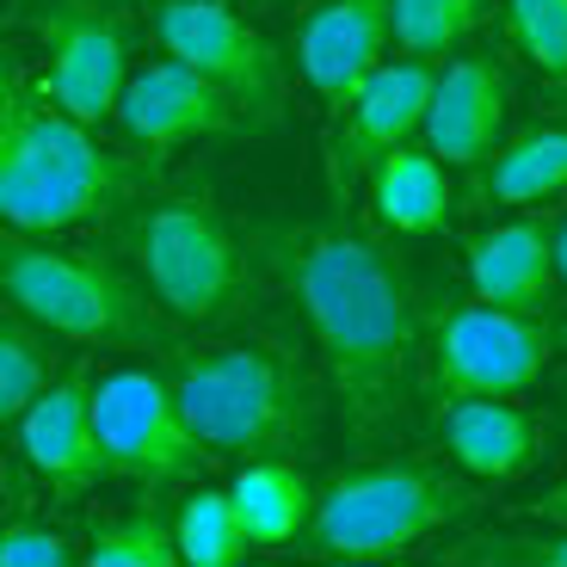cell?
I'll use <instances>...</instances> for the list:
<instances>
[{
	"mask_svg": "<svg viewBox=\"0 0 567 567\" xmlns=\"http://www.w3.org/2000/svg\"><path fill=\"white\" fill-rule=\"evenodd\" d=\"M259 254L297 297L315 346L327 358L333 395L358 444H383L401 432L408 364L420 352V302L389 254L346 228L271 223L259 228Z\"/></svg>",
	"mask_w": 567,
	"mask_h": 567,
	"instance_id": "cell-1",
	"label": "cell"
},
{
	"mask_svg": "<svg viewBox=\"0 0 567 567\" xmlns=\"http://www.w3.org/2000/svg\"><path fill=\"white\" fill-rule=\"evenodd\" d=\"M136 192V167L93 142L81 117H69L43 81L19 69L0 43V223L25 235H56L112 216Z\"/></svg>",
	"mask_w": 567,
	"mask_h": 567,
	"instance_id": "cell-2",
	"label": "cell"
},
{
	"mask_svg": "<svg viewBox=\"0 0 567 567\" xmlns=\"http://www.w3.org/2000/svg\"><path fill=\"white\" fill-rule=\"evenodd\" d=\"M173 401H179L192 439L204 444V456H284L309 444L315 432L309 377L271 340H228L185 358L173 370Z\"/></svg>",
	"mask_w": 567,
	"mask_h": 567,
	"instance_id": "cell-3",
	"label": "cell"
},
{
	"mask_svg": "<svg viewBox=\"0 0 567 567\" xmlns=\"http://www.w3.org/2000/svg\"><path fill=\"white\" fill-rule=\"evenodd\" d=\"M0 297L62 340H148L155 302L100 254L0 235Z\"/></svg>",
	"mask_w": 567,
	"mask_h": 567,
	"instance_id": "cell-4",
	"label": "cell"
},
{
	"mask_svg": "<svg viewBox=\"0 0 567 567\" xmlns=\"http://www.w3.org/2000/svg\"><path fill=\"white\" fill-rule=\"evenodd\" d=\"M468 506V494L456 482H444L425 463H364L346 468L315 494L309 537L333 561H389V555L425 543L432 530H444L456 512Z\"/></svg>",
	"mask_w": 567,
	"mask_h": 567,
	"instance_id": "cell-5",
	"label": "cell"
},
{
	"mask_svg": "<svg viewBox=\"0 0 567 567\" xmlns=\"http://www.w3.org/2000/svg\"><path fill=\"white\" fill-rule=\"evenodd\" d=\"M130 254L148 284L155 309H167L173 321H223L235 315L247 290L241 241L228 235L223 210L210 204V192H179V198L142 204L130 223Z\"/></svg>",
	"mask_w": 567,
	"mask_h": 567,
	"instance_id": "cell-6",
	"label": "cell"
},
{
	"mask_svg": "<svg viewBox=\"0 0 567 567\" xmlns=\"http://www.w3.org/2000/svg\"><path fill=\"white\" fill-rule=\"evenodd\" d=\"M155 38L167 56H179L210 86H223L228 105L247 112L254 124L284 117V56L228 0H161Z\"/></svg>",
	"mask_w": 567,
	"mask_h": 567,
	"instance_id": "cell-7",
	"label": "cell"
},
{
	"mask_svg": "<svg viewBox=\"0 0 567 567\" xmlns=\"http://www.w3.org/2000/svg\"><path fill=\"white\" fill-rule=\"evenodd\" d=\"M555 340L537 309L468 302L432 327V395H518L543 377Z\"/></svg>",
	"mask_w": 567,
	"mask_h": 567,
	"instance_id": "cell-8",
	"label": "cell"
},
{
	"mask_svg": "<svg viewBox=\"0 0 567 567\" xmlns=\"http://www.w3.org/2000/svg\"><path fill=\"white\" fill-rule=\"evenodd\" d=\"M93 432L112 463V475H136V482H179L204 456L192 439L173 383L155 370H117L93 389Z\"/></svg>",
	"mask_w": 567,
	"mask_h": 567,
	"instance_id": "cell-9",
	"label": "cell"
},
{
	"mask_svg": "<svg viewBox=\"0 0 567 567\" xmlns=\"http://www.w3.org/2000/svg\"><path fill=\"white\" fill-rule=\"evenodd\" d=\"M38 38H43V93L81 124H105L130 81L124 25L100 0H56V7L38 13Z\"/></svg>",
	"mask_w": 567,
	"mask_h": 567,
	"instance_id": "cell-10",
	"label": "cell"
},
{
	"mask_svg": "<svg viewBox=\"0 0 567 567\" xmlns=\"http://www.w3.org/2000/svg\"><path fill=\"white\" fill-rule=\"evenodd\" d=\"M432 81L439 69L425 56H401V62H377V69L358 81V93L333 112V198H346L358 179H364L389 148L413 142V130L425 124V100H432Z\"/></svg>",
	"mask_w": 567,
	"mask_h": 567,
	"instance_id": "cell-11",
	"label": "cell"
},
{
	"mask_svg": "<svg viewBox=\"0 0 567 567\" xmlns=\"http://www.w3.org/2000/svg\"><path fill=\"white\" fill-rule=\"evenodd\" d=\"M235 105L223 86H210L198 69H185L179 56H161L148 69H136L117 93V124L130 130V142L142 148H179V142L228 136L235 130Z\"/></svg>",
	"mask_w": 567,
	"mask_h": 567,
	"instance_id": "cell-12",
	"label": "cell"
},
{
	"mask_svg": "<svg viewBox=\"0 0 567 567\" xmlns=\"http://www.w3.org/2000/svg\"><path fill=\"white\" fill-rule=\"evenodd\" d=\"M512 112V81L494 56H456L439 69L432 100H425V148L444 167H475L499 148Z\"/></svg>",
	"mask_w": 567,
	"mask_h": 567,
	"instance_id": "cell-13",
	"label": "cell"
},
{
	"mask_svg": "<svg viewBox=\"0 0 567 567\" xmlns=\"http://www.w3.org/2000/svg\"><path fill=\"white\" fill-rule=\"evenodd\" d=\"M389 50V0H321L297 31V69L302 81L340 112Z\"/></svg>",
	"mask_w": 567,
	"mask_h": 567,
	"instance_id": "cell-14",
	"label": "cell"
},
{
	"mask_svg": "<svg viewBox=\"0 0 567 567\" xmlns=\"http://www.w3.org/2000/svg\"><path fill=\"white\" fill-rule=\"evenodd\" d=\"M19 444H25L31 468L50 475L62 494H86L112 475L100 451V432H93V383L86 377H62L50 383L25 413H19Z\"/></svg>",
	"mask_w": 567,
	"mask_h": 567,
	"instance_id": "cell-15",
	"label": "cell"
},
{
	"mask_svg": "<svg viewBox=\"0 0 567 567\" xmlns=\"http://www.w3.org/2000/svg\"><path fill=\"white\" fill-rule=\"evenodd\" d=\"M439 432L456 468L475 482H518L537 463V420L512 395H451L439 401Z\"/></svg>",
	"mask_w": 567,
	"mask_h": 567,
	"instance_id": "cell-16",
	"label": "cell"
},
{
	"mask_svg": "<svg viewBox=\"0 0 567 567\" xmlns=\"http://www.w3.org/2000/svg\"><path fill=\"white\" fill-rule=\"evenodd\" d=\"M468 284L475 302H499V309H543L555 284L549 259V228L543 223H499L468 241Z\"/></svg>",
	"mask_w": 567,
	"mask_h": 567,
	"instance_id": "cell-17",
	"label": "cell"
},
{
	"mask_svg": "<svg viewBox=\"0 0 567 567\" xmlns=\"http://www.w3.org/2000/svg\"><path fill=\"white\" fill-rule=\"evenodd\" d=\"M364 179H370V210L389 235H432V228H444V216L456 204L444 161L432 148H413V142L389 148Z\"/></svg>",
	"mask_w": 567,
	"mask_h": 567,
	"instance_id": "cell-18",
	"label": "cell"
},
{
	"mask_svg": "<svg viewBox=\"0 0 567 567\" xmlns=\"http://www.w3.org/2000/svg\"><path fill=\"white\" fill-rule=\"evenodd\" d=\"M567 192V130H525L512 136L506 148H494L487 161H475V179H468V204L475 210H494V204H537Z\"/></svg>",
	"mask_w": 567,
	"mask_h": 567,
	"instance_id": "cell-19",
	"label": "cell"
},
{
	"mask_svg": "<svg viewBox=\"0 0 567 567\" xmlns=\"http://www.w3.org/2000/svg\"><path fill=\"white\" fill-rule=\"evenodd\" d=\"M235 512H241L247 537L254 549H284V543H297L309 530V512H315V487L297 463H284V456H247L235 487H228Z\"/></svg>",
	"mask_w": 567,
	"mask_h": 567,
	"instance_id": "cell-20",
	"label": "cell"
},
{
	"mask_svg": "<svg viewBox=\"0 0 567 567\" xmlns=\"http://www.w3.org/2000/svg\"><path fill=\"white\" fill-rule=\"evenodd\" d=\"M173 543H179L185 567H235L254 549L241 512H235V499L223 487H198V494L185 499L179 518H173Z\"/></svg>",
	"mask_w": 567,
	"mask_h": 567,
	"instance_id": "cell-21",
	"label": "cell"
},
{
	"mask_svg": "<svg viewBox=\"0 0 567 567\" xmlns=\"http://www.w3.org/2000/svg\"><path fill=\"white\" fill-rule=\"evenodd\" d=\"M487 0H389V38L401 56H444L482 25Z\"/></svg>",
	"mask_w": 567,
	"mask_h": 567,
	"instance_id": "cell-22",
	"label": "cell"
},
{
	"mask_svg": "<svg viewBox=\"0 0 567 567\" xmlns=\"http://www.w3.org/2000/svg\"><path fill=\"white\" fill-rule=\"evenodd\" d=\"M86 561L93 567H173L179 561V543H173V525L161 512L136 506L130 518H105L86 537Z\"/></svg>",
	"mask_w": 567,
	"mask_h": 567,
	"instance_id": "cell-23",
	"label": "cell"
},
{
	"mask_svg": "<svg viewBox=\"0 0 567 567\" xmlns=\"http://www.w3.org/2000/svg\"><path fill=\"white\" fill-rule=\"evenodd\" d=\"M506 38L549 81H567V0H506Z\"/></svg>",
	"mask_w": 567,
	"mask_h": 567,
	"instance_id": "cell-24",
	"label": "cell"
},
{
	"mask_svg": "<svg viewBox=\"0 0 567 567\" xmlns=\"http://www.w3.org/2000/svg\"><path fill=\"white\" fill-rule=\"evenodd\" d=\"M43 389H50V358H43V346L31 333H19V327H0V425L19 420Z\"/></svg>",
	"mask_w": 567,
	"mask_h": 567,
	"instance_id": "cell-25",
	"label": "cell"
},
{
	"mask_svg": "<svg viewBox=\"0 0 567 567\" xmlns=\"http://www.w3.org/2000/svg\"><path fill=\"white\" fill-rule=\"evenodd\" d=\"M456 561H494V567H567V537H482L456 549Z\"/></svg>",
	"mask_w": 567,
	"mask_h": 567,
	"instance_id": "cell-26",
	"label": "cell"
},
{
	"mask_svg": "<svg viewBox=\"0 0 567 567\" xmlns=\"http://www.w3.org/2000/svg\"><path fill=\"white\" fill-rule=\"evenodd\" d=\"M69 561H74V549L56 530H43V525L0 530V567H69Z\"/></svg>",
	"mask_w": 567,
	"mask_h": 567,
	"instance_id": "cell-27",
	"label": "cell"
},
{
	"mask_svg": "<svg viewBox=\"0 0 567 567\" xmlns=\"http://www.w3.org/2000/svg\"><path fill=\"white\" fill-rule=\"evenodd\" d=\"M537 518H549V525H561V530H567V475H561V482H555L549 494L537 499Z\"/></svg>",
	"mask_w": 567,
	"mask_h": 567,
	"instance_id": "cell-28",
	"label": "cell"
},
{
	"mask_svg": "<svg viewBox=\"0 0 567 567\" xmlns=\"http://www.w3.org/2000/svg\"><path fill=\"white\" fill-rule=\"evenodd\" d=\"M549 259H555V278L567 284V216L549 228Z\"/></svg>",
	"mask_w": 567,
	"mask_h": 567,
	"instance_id": "cell-29",
	"label": "cell"
},
{
	"mask_svg": "<svg viewBox=\"0 0 567 567\" xmlns=\"http://www.w3.org/2000/svg\"><path fill=\"white\" fill-rule=\"evenodd\" d=\"M0 499H7V468H0Z\"/></svg>",
	"mask_w": 567,
	"mask_h": 567,
	"instance_id": "cell-30",
	"label": "cell"
}]
</instances>
